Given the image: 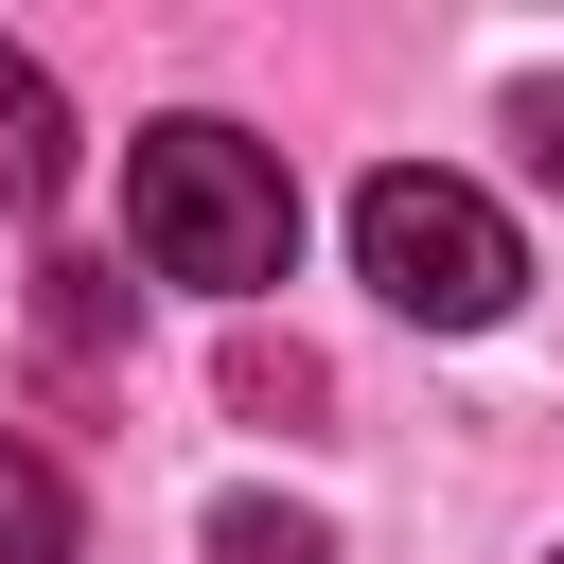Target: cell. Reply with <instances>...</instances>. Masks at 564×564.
<instances>
[{"mask_svg":"<svg viewBox=\"0 0 564 564\" xmlns=\"http://www.w3.org/2000/svg\"><path fill=\"white\" fill-rule=\"evenodd\" d=\"M123 229H141V264L194 282V300H264V282L300 264V194H282V159H264L247 123H212V106H176V123L123 141Z\"/></svg>","mask_w":564,"mask_h":564,"instance_id":"cell-1","label":"cell"},{"mask_svg":"<svg viewBox=\"0 0 564 564\" xmlns=\"http://www.w3.org/2000/svg\"><path fill=\"white\" fill-rule=\"evenodd\" d=\"M352 264H370V300L423 317V335H476V317H511V282H529L511 212H494L476 176H423V159H388V176L352 194Z\"/></svg>","mask_w":564,"mask_h":564,"instance_id":"cell-2","label":"cell"},{"mask_svg":"<svg viewBox=\"0 0 564 564\" xmlns=\"http://www.w3.org/2000/svg\"><path fill=\"white\" fill-rule=\"evenodd\" d=\"M53 176H70V106H53V70L0 35V212H53Z\"/></svg>","mask_w":564,"mask_h":564,"instance_id":"cell-3","label":"cell"},{"mask_svg":"<svg viewBox=\"0 0 564 564\" xmlns=\"http://www.w3.org/2000/svg\"><path fill=\"white\" fill-rule=\"evenodd\" d=\"M70 529H88V494H70V458L0 423V564H70Z\"/></svg>","mask_w":564,"mask_h":564,"instance_id":"cell-4","label":"cell"},{"mask_svg":"<svg viewBox=\"0 0 564 564\" xmlns=\"http://www.w3.org/2000/svg\"><path fill=\"white\" fill-rule=\"evenodd\" d=\"M247 423H282V441H317V405H335V370L300 352V335H229V370H212Z\"/></svg>","mask_w":564,"mask_h":564,"instance_id":"cell-5","label":"cell"},{"mask_svg":"<svg viewBox=\"0 0 564 564\" xmlns=\"http://www.w3.org/2000/svg\"><path fill=\"white\" fill-rule=\"evenodd\" d=\"M212 564H335V529H317V511H264V494H229V511H212Z\"/></svg>","mask_w":564,"mask_h":564,"instance_id":"cell-6","label":"cell"},{"mask_svg":"<svg viewBox=\"0 0 564 564\" xmlns=\"http://www.w3.org/2000/svg\"><path fill=\"white\" fill-rule=\"evenodd\" d=\"M511 141H529V176H564V88H511Z\"/></svg>","mask_w":564,"mask_h":564,"instance_id":"cell-7","label":"cell"}]
</instances>
